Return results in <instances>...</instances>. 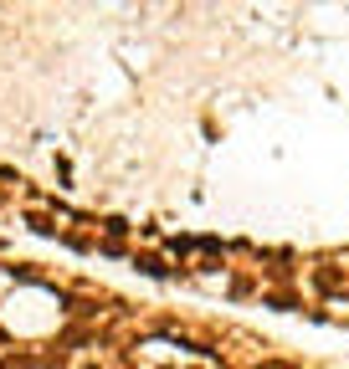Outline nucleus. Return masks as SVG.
I'll use <instances>...</instances> for the list:
<instances>
[{
  "instance_id": "nucleus-2",
  "label": "nucleus",
  "mask_w": 349,
  "mask_h": 369,
  "mask_svg": "<svg viewBox=\"0 0 349 369\" xmlns=\"http://www.w3.org/2000/svg\"><path fill=\"white\" fill-rule=\"evenodd\" d=\"M0 369H36V359H31V354H10Z\"/></svg>"
},
{
  "instance_id": "nucleus-1",
  "label": "nucleus",
  "mask_w": 349,
  "mask_h": 369,
  "mask_svg": "<svg viewBox=\"0 0 349 369\" xmlns=\"http://www.w3.org/2000/svg\"><path fill=\"white\" fill-rule=\"evenodd\" d=\"M139 267H144L149 277H164V272H170V267H164V261H160V257H139Z\"/></svg>"
},
{
  "instance_id": "nucleus-3",
  "label": "nucleus",
  "mask_w": 349,
  "mask_h": 369,
  "mask_svg": "<svg viewBox=\"0 0 349 369\" xmlns=\"http://www.w3.org/2000/svg\"><path fill=\"white\" fill-rule=\"evenodd\" d=\"M262 369H293V364H278V359H267V364H262Z\"/></svg>"
}]
</instances>
